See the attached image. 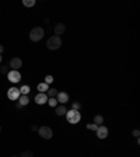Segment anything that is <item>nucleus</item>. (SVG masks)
<instances>
[{
	"label": "nucleus",
	"mask_w": 140,
	"mask_h": 157,
	"mask_svg": "<svg viewBox=\"0 0 140 157\" xmlns=\"http://www.w3.org/2000/svg\"><path fill=\"white\" fill-rule=\"evenodd\" d=\"M43 35H45V30L42 27H35L29 33V39L32 42H39L43 38Z\"/></svg>",
	"instance_id": "obj_1"
},
{
	"label": "nucleus",
	"mask_w": 140,
	"mask_h": 157,
	"mask_svg": "<svg viewBox=\"0 0 140 157\" xmlns=\"http://www.w3.org/2000/svg\"><path fill=\"white\" fill-rule=\"evenodd\" d=\"M62 46V39L60 37H56V35H52V37L48 38L46 41V48L51 49V51H56Z\"/></svg>",
	"instance_id": "obj_2"
},
{
	"label": "nucleus",
	"mask_w": 140,
	"mask_h": 157,
	"mask_svg": "<svg viewBox=\"0 0 140 157\" xmlns=\"http://www.w3.org/2000/svg\"><path fill=\"white\" fill-rule=\"evenodd\" d=\"M66 119H67V122H69V124L76 125V124H79L80 119H81V114H80V111L70 110V111L66 112Z\"/></svg>",
	"instance_id": "obj_3"
},
{
	"label": "nucleus",
	"mask_w": 140,
	"mask_h": 157,
	"mask_svg": "<svg viewBox=\"0 0 140 157\" xmlns=\"http://www.w3.org/2000/svg\"><path fill=\"white\" fill-rule=\"evenodd\" d=\"M38 133H39V136H41L42 139L49 140V139H52V136H53V130H52L49 126H41V128H38Z\"/></svg>",
	"instance_id": "obj_4"
},
{
	"label": "nucleus",
	"mask_w": 140,
	"mask_h": 157,
	"mask_svg": "<svg viewBox=\"0 0 140 157\" xmlns=\"http://www.w3.org/2000/svg\"><path fill=\"white\" fill-rule=\"evenodd\" d=\"M7 78H9V81H11V83H18L20 80H21V73H20L18 70H9Z\"/></svg>",
	"instance_id": "obj_5"
},
{
	"label": "nucleus",
	"mask_w": 140,
	"mask_h": 157,
	"mask_svg": "<svg viewBox=\"0 0 140 157\" xmlns=\"http://www.w3.org/2000/svg\"><path fill=\"white\" fill-rule=\"evenodd\" d=\"M20 88L17 87H11L7 90V97H9V100H11V101H17L20 98Z\"/></svg>",
	"instance_id": "obj_6"
},
{
	"label": "nucleus",
	"mask_w": 140,
	"mask_h": 157,
	"mask_svg": "<svg viewBox=\"0 0 140 157\" xmlns=\"http://www.w3.org/2000/svg\"><path fill=\"white\" fill-rule=\"evenodd\" d=\"M108 133H109V132H108V128L104 126V125H99L97 128V130H95V135H97L98 139H107Z\"/></svg>",
	"instance_id": "obj_7"
},
{
	"label": "nucleus",
	"mask_w": 140,
	"mask_h": 157,
	"mask_svg": "<svg viewBox=\"0 0 140 157\" xmlns=\"http://www.w3.org/2000/svg\"><path fill=\"white\" fill-rule=\"evenodd\" d=\"M69 94L65 91H59L57 93V96H56V101L59 102V104H62V105H66V102L69 101Z\"/></svg>",
	"instance_id": "obj_8"
},
{
	"label": "nucleus",
	"mask_w": 140,
	"mask_h": 157,
	"mask_svg": "<svg viewBox=\"0 0 140 157\" xmlns=\"http://www.w3.org/2000/svg\"><path fill=\"white\" fill-rule=\"evenodd\" d=\"M35 102H37L38 105H43V104H46L48 102L46 93H38L37 96H35Z\"/></svg>",
	"instance_id": "obj_9"
},
{
	"label": "nucleus",
	"mask_w": 140,
	"mask_h": 157,
	"mask_svg": "<svg viewBox=\"0 0 140 157\" xmlns=\"http://www.w3.org/2000/svg\"><path fill=\"white\" fill-rule=\"evenodd\" d=\"M21 66H23V60L20 59V58H13V59L10 60L11 70H18V69H21Z\"/></svg>",
	"instance_id": "obj_10"
},
{
	"label": "nucleus",
	"mask_w": 140,
	"mask_h": 157,
	"mask_svg": "<svg viewBox=\"0 0 140 157\" xmlns=\"http://www.w3.org/2000/svg\"><path fill=\"white\" fill-rule=\"evenodd\" d=\"M53 31H55V35L56 37H60L62 34H65V31H66V25L63 23H57L53 27Z\"/></svg>",
	"instance_id": "obj_11"
},
{
	"label": "nucleus",
	"mask_w": 140,
	"mask_h": 157,
	"mask_svg": "<svg viewBox=\"0 0 140 157\" xmlns=\"http://www.w3.org/2000/svg\"><path fill=\"white\" fill-rule=\"evenodd\" d=\"M28 104H29V98H28V96H20L17 107H18V108H23V107L28 105Z\"/></svg>",
	"instance_id": "obj_12"
},
{
	"label": "nucleus",
	"mask_w": 140,
	"mask_h": 157,
	"mask_svg": "<svg viewBox=\"0 0 140 157\" xmlns=\"http://www.w3.org/2000/svg\"><path fill=\"white\" fill-rule=\"evenodd\" d=\"M55 112H56V115L63 116V115H66V112H67V108H66V105H62V104H59V105L55 107Z\"/></svg>",
	"instance_id": "obj_13"
},
{
	"label": "nucleus",
	"mask_w": 140,
	"mask_h": 157,
	"mask_svg": "<svg viewBox=\"0 0 140 157\" xmlns=\"http://www.w3.org/2000/svg\"><path fill=\"white\" fill-rule=\"evenodd\" d=\"M57 90H56L55 87H51V88H48V91H46V96L48 98H56V96H57Z\"/></svg>",
	"instance_id": "obj_14"
},
{
	"label": "nucleus",
	"mask_w": 140,
	"mask_h": 157,
	"mask_svg": "<svg viewBox=\"0 0 140 157\" xmlns=\"http://www.w3.org/2000/svg\"><path fill=\"white\" fill-rule=\"evenodd\" d=\"M37 88H38V91H39V93H46L48 88H49V86H48L46 83H39Z\"/></svg>",
	"instance_id": "obj_15"
},
{
	"label": "nucleus",
	"mask_w": 140,
	"mask_h": 157,
	"mask_svg": "<svg viewBox=\"0 0 140 157\" xmlns=\"http://www.w3.org/2000/svg\"><path fill=\"white\" fill-rule=\"evenodd\" d=\"M94 124L97 125V126L102 125L104 124V116L102 115H95V116H94Z\"/></svg>",
	"instance_id": "obj_16"
},
{
	"label": "nucleus",
	"mask_w": 140,
	"mask_h": 157,
	"mask_svg": "<svg viewBox=\"0 0 140 157\" xmlns=\"http://www.w3.org/2000/svg\"><path fill=\"white\" fill-rule=\"evenodd\" d=\"M29 91H31V88L28 87L27 84H24L23 87L20 88V94H21V96H27V94H28Z\"/></svg>",
	"instance_id": "obj_17"
},
{
	"label": "nucleus",
	"mask_w": 140,
	"mask_h": 157,
	"mask_svg": "<svg viewBox=\"0 0 140 157\" xmlns=\"http://www.w3.org/2000/svg\"><path fill=\"white\" fill-rule=\"evenodd\" d=\"M35 0H23V4L25 6V7H32V6H35Z\"/></svg>",
	"instance_id": "obj_18"
},
{
	"label": "nucleus",
	"mask_w": 140,
	"mask_h": 157,
	"mask_svg": "<svg viewBox=\"0 0 140 157\" xmlns=\"http://www.w3.org/2000/svg\"><path fill=\"white\" fill-rule=\"evenodd\" d=\"M20 157H34V153L31 152V150H24V152L20 154Z\"/></svg>",
	"instance_id": "obj_19"
},
{
	"label": "nucleus",
	"mask_w": 140,
	"mask_h": 157,
	"mask_svg": "<svg viewBox=\"0 0 140 157\" xmlns=\"http://www.w3.org/2000/svg\"><path fill=\"white\" fill-rule=\"evenodd\" d=\"M43 83H46L48 86L51 83H53V76H51V74H48V76H45V81Z\"/></svg>",
	"instance_id": "obj_20"
},
{
	"label": "nucleus",
	"mask_w": 140,
	"mask_h": 157,
	"mask_svg": "<svg viewBox=\"0 0 140 157\" xmlns=\"http://www.w3.org/2000/svg\"><path fill=\"white\" fill-rule=\"evenodd\" d=\"M48 104L51 107H53L55 108L56 105H57V101H56V98H48Z\"/></svg>",
	"instance_id": "obj_21"
},
{
	"label": "nucleus",
	"mask_w": 140,
	"mask_h": 157,
	"mask_svg": "<svg viewBox=\"0 0 140 157\" xmlns=\"http://www.w3.org/2000/svg\"><path fill=\"white\" fill-rule=\"evenodd\" d=\"M80 108H81V104L80 102H73V105H71V110H76V111H80Z\"/></svg>",
	"instance_id": "obj_22"
},
{
	"label": "nucleus",
	"mask_w": 140,
	"mask_h": 157,
	"mask_svg": "<svg viewBox=\"0 0 140 157\" xmlns=\"http://www.w3.org/2000/svg\"><path fill=\"white\" fill-rule=\"evenodd\" d=\"M0 73H1V74H7V73H9V66H1V67H0Z\"/></svg>",
	"instance_id": "obj_23"
},
{
	"label": "nucleus",
	"mask_w": 140,
	"mask_h": 157,
	"mask_svg": "<svg viewBox=\"0 0 140 157\" xmlns=\"http://www.w3.org/2000/svg\"><path fill=\"white\" fill-rule=\"evenodd\" d=\"M97 128H98V126L95 124H88V125H87V129H88V130H97Z\"/></svg>",
	"instance_id": "obj_24"
},
{
	"label": "nucleus",
	"mask_w": 140,
	"mask_h": 157,
	"mask_svg": "<svg viewBox=\"0 0 140 157\" xmlns=\"http://www.w3.org/2000/svg\"><path fill=\"white\" fill-rule=\"evenodd\" d=\"M132 135H133V136H135L136 139H139V135H140L139 129H135V130H133V132H132Z\"/></svg>",
	"instance_id": "obj_25"
},
{
	"label": "nucleus",
	"mask_w": 140,
	"mask_h": 157,
	"mask_svg": "<svg viewBox=\"0 0 140 157\" xmlns=\"http://www.w3.org/2000/svg\"><path fill=\"white\" fill-rule=\"evenodd\" d=\"M3 52H4V46H3V45H0V55H1Z\"/></svg>",
	"instance_id": "obj_26"
},
{
	"label": "nucleus",
	"mask_w": 140,
	"mask_h": 157,
	"mask_svg": "<svg viewBox=\"0 0 140 157\" xmlns=\"http://www.w3.org/2000/svg\"><path fill=\"white\" fill-rule=\"evenodd\" d=\"M31 129H32V130H38V126H35V125H32V126H31Z\"/></svg>",
	"instance_id": "obj_27"
},
{
	"label": "nucleus",
	"mask_w": 140,
	"mask_h": 157,
	"mask_svg": "<svg viewBox=\"0 0 140 157\" xmlns=\"http://www.w3.org/2000/svg\"><path fill=\"white\" fill-rule=\"evenodd\" d=\"M1 60H3V56L0 55V63H1Z\"/></svg>",
	"instance_id": "obj_28"
},
{
	"label": "nucleus",
	"mask_w": 140,
	"mask_h": 157,
	"mask_svg": "<svg viewBox=\"0 0 140 157\" xmlns=\"http://www.w3.org/2000/svg\"><path fill=\"white\" fill-rule=\"evenodd\" d=\"M0 132H1V126H0Z\"/></svg>",
	"instance_id": "obj_29"
},
{
	"label": "nucleus",
	"mask_w": 140,
	"mask_h": 157,
	"mask_svg": "<svg viewBox=\"0 0 140 157\" xmlns=\"http://www.w3.org/2000/svg\"><path fill=\"white\" fill-rule=\"evenodd\" d=\"M11 157H17V156H11Z\"/></svg>",
	"instance_id": "obj_30"
}]
</instances>
